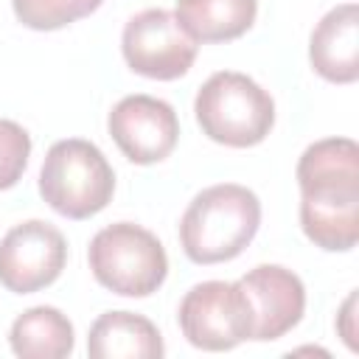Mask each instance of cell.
I'll return each instance as SVG.
<instances>
[{
    "mask_svg": "<svg viewBox=\"0 0 359 359\" xmlns=\"http://www.w3.org/2000/svg\"><path fill=\"white\" fill-rule=\"evenodd\" d=\"M87 261L93 278L121 297H149L168 275V255L160 238L135 222H115L98 230Z\"/></svg>",
    "mask_w": 359,
    "mask_h": 359,
    "instance_id": "5b68a950",
    "label": "cell"
},
{
    "mask_svg": "<svg viewBox=\"0 0 359 359\" xmlns=\"http://www.w3.org/2000/svg\"><path fill=\"white\" fill-rule=\"evenodd\" d=\"M194 112L202 132L213 143L230 149L258 146L275 126L272 95L258 81L236 70L213 73L199 87Z\"/></svg>",
    "mask_w": 359,
    "mask_h": 359,
    "instance_id": "3957f363",
    "label": "cell"
},
{
    "mask_svg": "<svg viewBox=\"0 0 359 359\" xmlns=\"http://www.w3.org/2000/svg\"><path fill=\"white\" fill-rule=\"evenodd\" d=\"M309 62L317 76L334 84L359 79V6H334L311 31Z\"/></svg>",
    "mask_w": 359,
    "mask_h": 359,
    "instance_id": "8fae6325",
    "label": "cell"
},
{
    "mask_svg": "<svg viewBox=\"0 0 359 359\" xmlns=\"http://www.w3.org/2000/svg\"><path fill=\"white\" fill-rule=\"evenodd\" d=\"M11 351L22 359H65L73 353V323L53 306H34L22 311L8 331Z\"/></svg>",
    "mask_w": 359,
    "mask_h": 359,
    "instance_id": "5bb4252c",
    "label": "cell"
},
{
    "mask_svg": "<svg viewBox=\"0 0 359 359\" xmlns=\"http://www.w3.org/2000/svg\"><path fill=\"white\" fill-rule=\"evenodd\" d=\"M39 194L56 213L90 219L112 202L115 171L95 143L67 137L48 149L39 168Z\"/></svg>",
    "mask_w": 359,
    "mask_h": 359,
    "instance_id": "277c9868",
    "label": "cell"
},
{
    "mask_svg": "<svg viewBox=\"0 0 359 359\" xmlns=\"http://www.w3.org/2000/svg\"><path fill=\"white\" fill-rule=\"evenodd\" d=\"M238 286L247 294L252 311V339L258 342L280 339L300 323L306 311L303 280L280 264H261L250 269Z\"/></svg>",
    "mask_w": 359,
    "mask_h": 359,
    "instance_id": "30bf717a",
    "label": "cell"
},
{
    "mask_svg": "<svg viewBox=\"0 0 359 359\" xmlns=\"http://www.w3.org/2000/svg\"><path fill=\"white\" fill-rule=\"evenodd\" d=\"M104 0H11L17 20L34 31H56L90 17Z\"/></svg>",
    "mask_w": 359,
    "mask_h": 359,
    "instance_id": "9a60e30c",
    "label": "cell"
},
{
    "mask_svg": "<svg viewBox=\"0 0 359 359\" xmlns=\"http://www.w3.org/2000/svg\"><path fill=\"white\" fill-rule=\"evenodd\" d=\"M28 157H31L28 132L14 121L0 118V191L14 188L20 182Z\"/></svg>",
    "mask_w": 359,
    "mask_h": 359,
    "instance_id": "2e32d148",
    "label": "cell"
},
{
    "mask_svg": "<svg viewBox=\"0 0 359 359\" xmlns=\"http://www.w3.org/2000/svg\"><path fill=\"white\" fill-rule=\"evenodd\" d=\"M261 224L258 196L236 182L199 191L180 219V244L194 264H222L244 252Z\"/></svg>",
    "mask_w": 359,
    "mask_h": 359,
    "instance_id": "7a4b0ae2",
    "label": "cell"
},
{
    "mask_svg": "<svg viewBox=\"0 0 359 359\" xmlns=\"http://www.w3.org/2000/svg\"><path fill=\"white\" fill-rule=\"evenodd\" d=\"M196 42L165 8H146L129 17L121 36L126 65L146 79L174 81L194 67Z\"/></svg>",
    "mask_w": 359,
    "mask_h": 359,
    "instance_id": "52a82bcc",
    "label": "cell"
},
{
    "mask_svg": "<svg viewBox=\"0 0 359 359\" xmlns=\"http://www.w3.org/2000/svg\"><path fill=\"white\" fill-rule=\"evenodd\" d=\"M65 264L67 241L42 219L20 222L0 238V283L14 294H31L50 286Z\"/></svg>",
    "mask_w": 359,
    "mask_h": 359,
    "instance_id": "ba28073f",
    "label": "cell"
},
{
    "mask_svg": "<svg viewBox=\"0 0 359 359\" xmlns=\"http://www.w3.org/2000/svg\"><path fill=\"white\" fill-rule=\"evenodd\" d=\"M107 129L123 157L137 165L165 160L180 140V121L174 107L143 93L121 98L107 118Z\"/></svg>",
    "mask_w": 359,
    "mask_h": 359,
    "instance_id": "9c48e42d",
    "label": "cell"
},
{
    "mask_svg": "<svg viewBox=\"0 0 359 359\" xmlns=\"http://www.w3.org/2000/svg\"><path fill=\"white\" fill-rule=\"evenodd\" d=\"M182 337L199 351H230L252 339V311L238 280H205L185 292L177 311Z\"/></svg>",
    "mask_w": 359,
    "mask_h": 359,
    "instance_id": "8992f818",
    "label": "cell"
},
{
    "mask_svg": "<svg viewBox=\"0 0 359 359\" xmlns=\"http://www.w3.org/2000/svg\"><path fill=\"white\" fill-rule=\"evenodd\" d=\"M258 0H177V22L199 42H230L255 22Z\"/></svg>",
    "mask_w": 359,
    "mask_h": 359,
    "instance_id": "4fadbf2b",
    "label": "cell"
},
{
    "mask_svg": "<svg viewBox=\"0 0 359 359\" xmlns=\"http://www.w3.org/2000/svg\"><path fill=\"white\" fill-rule=\"evenodd\" d=\"M353 311H356V292H351L345 297V303H342V309L337 314V331H339L342 342L351 351H356V314Z\"/></svg>",
    "mask_w": 359,
    "mask_h": 359,
    "instance_id": "e0dca14e",
    "label": "cell"
},
{
    "mask_svg": "<svg viewBox=\"0 0 359 359\" xmlns=\"http://www.w3.org/2000/svg\"><path fill=\"white\" fill-rule=\"evenodd\" d=\"M93 359H160L165 353L163 337L151 320L132 311H104L87 337Z\"/></svg>",
    "mask_w": 359,
    "mask_h": 359,
    "instance_id": "7c38bea8",
    "label": "cell"
},
{
    "mask_svg": "<svg viewBox=\"0 0 359 359\" xmlns=\"http://www.w3.org/2000/svg\"><path fill=\"white\" fill-rule=\"evenodd\" d=\"M300 227L328 252L359 241V146L351 137L311 143L297 160Z\"/></svg>",
    "mask_w": 359,
    "mask_h": 359,
    "instance_id": "6da1fadb",
    "label": "cell"
}]
</instances>
